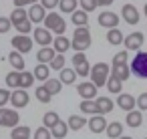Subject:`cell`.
Wrapping results in <instances>:
<instances>
[{"label": "cell", "mask_w": 147, "mask_h": 139, "mask_svg": "<svg viewBox=\"0 0 147 139\" xmlns=\"http://www.w3.org/2000/svg\"><path fill=\"white\" fill-rule=\"evenodd\" d=\"M71 43H73L75 53H85L91 47V32H89V28L87 26H77Z\"/></svg>", "instance_id": "6da1fadb"}, {"label": "cell", "mask_w": 147, "mask_h": 139, "mask_svg": "<svg viewBox=\"0 0 147 139\" xmlns=\"http://www.w3.org/2000/svg\"><path fill=\"white\" fill-rule=\"evenodd\" d=\"M109 77H111V71H109V65H107V63H97V65H93V69H91V81H93L97 87H107Z\"/></svg>", "instance_id": "7a4b0ae2"}, {"label": "cell", "mask_w": 147, "mask_h": 139, "mask_svg": "<svg viewBox=\"0 0 147 139\" xmlns=\"http://www.w3.org/2000/svg\"><path fill=\"white\" fill-rule=\"evenodd\" d=\"M45 26H47L49 30L57 32V34H65V30H67V22H65L63 16L57 14V12H49V14H47V18H45Z\"/></svg>", "instance_id": "3957f363"}, {"label": "cell", "mask_w": 147, "mask_h": 139, "mask_svg": "<svg viewBox=\"0 0 147 139\" xmlns=\"http://www.w3.org/2000/svg\"><path fill=\"white\" fill-rule=\"evenodd\" d=\"M131 73L139 79H147V53H137L131 63Z\"/></svg>", "instance_id": "277c9868"}, {"label": "cell", "mask_w": 147, "mask_h": 139, "mask_svg": "<svg viewBox=\"0 0 147 139\" xmlns=\"http://www.w3.org/2000/svg\"><path fill=\"white\" fill-rule=\"evenodd\" d=\"M18 121H20L18 111L0 107V127H10V129H14V127L18 125Z\"/></svg>", "instance_id": "5b68a950"}, {"label": "cell", "mask_w": 147, "mask_h": 139, "mask_svg": "<svg viewBox=\"0 0 147 139\" xmlns=\"http://www.w3.org/2000/svg\"><path fill=\"white\" fill-rule=\"evenodd\" d=\"M12 49L14 51H18V53H30V49H32V43L34 40H30L28 38V34H16V36H12Z\"/></svg>", "instance_id": "8992f818"}, {"label": "cell", "mask_w": 147, "mask_h": 139, "mask_svg": "<svg viewBox=\"0 0 147 139\" xmlns=\"http://www.w3.org/2000/svg\"><path fill=\"white\" fill-rule=\"evenodd\" d=\"M97 85L93 81H85L81 85H77V93L81 99H97Z\"/></svg>", "instance_id": "52a82bcc"}, {"label": "cell", "mask_w": 147, "mask_h": 139, "mask_svg": "<svg viewBox=\"0 0 147 139\" xmlns=\"http://www.w3.org/2000/svg\"><path fill=\"white\" fill-rule=\"evenodd\" d=\"M10 101H12V107L22 109V107H28L30 97H28L26 89H14V91H12V95H10Z\"/></svg>", "instance_id": "ba28073f"}, {"label": "cell", "mask_w": 147, "mask_h": 139, "mask_svg": "<svg viewBox=\"0 0 147 139\" xmlns=\"http://www.w3.org/2000/svg\"><path fill=\"white\" fill-rule=\"evenodd\" d=\"M145 43V36H143V32H131V34H127L125 36V49L127 51H139L141 49V45Z\"/></svg>", "instance_id": "9c48e42d"}, {"label": "cell", "mask_w": 147, "mask_h": 139, "mask_svg": "<svg viewBox=\"0 0 147 139\" xmlns=\"http://www.w3.org/2000/svg\"><path fill=\"white\" fill-rule=\"evenodd\" d=\"M51 32H53V30H49L47 26H45V28H34V34H32V36H34V43H38L40 47H51L53 40H55Z\"/></svg>", "instance_id": "30bf717a"}, {"label": "cell", "mask_w": 147, "mask_h": 139, "mask_svg": "<svg viewBox=\"0 0 147 139\" xmlns=\"http://www.w3.org/2000/svg\"><path fill=\"white\" fill-rule=\"evenodd\" d=\"M99 24H101L103 28H117L119 16H117L115 12H111V10H105V12L99 14Z\"/></svg>", "instance_id": "8fae6325"}, {"label": "cell", "mask_w": 147, "mask_h": 139, "mask_svg": "<svg viewBox=\"0 0 147 139\" xmlns=\"http://www.w3.org/2000/svg\"><path fill=\"white\" fill-rule=\"evenodd\" d=\"M87 127L91 129V133H105L107 131V121L103 115H91Z\"/></svg>", "instance_id": "7c38bea8"}, {"label": "cell", "mask_w": 147, "mask_h": 139, "mask_svg": "<svg viewBox=\"0 0 147 139\" xmlns=\"http://www.w3.org/2000/svg\"><path fill=\"white\" fill-rule=\"evenodd\" d=\"M47 8L42 6V4H32V6H28V18L34 22V24H38V22H45V18H47Z\"/></svg>", "instance_id": "4fadbf2b"}, {"label": "cell", "mask_w": 147, "mask_h": 139, "mask_svg": "<svg viewBox=\"0 0 147 139\" xmlns=\"http://www.w3.org/2000/svg\"><path fill=\"white\" fill-rule=\"evenodd\" d=\"M121 16L127 24H137L139 22V10L133 6V4H125L121 8Z\"/></svg>", "instance_id": "5bb4252c"}, {"label": "cell", "mask_w": 147, "mask_h": 139, "mask_svg": "<svg viewBox=\"0 0 147 139\" xmlns=\"http://www.w3.org/2000/svg\"><path fill=\"white\" fill-rule=\"evenodd\" d=\"M117 105L123 109V111H133L135 107H137V99L133 97V95H129V93H119V97H117Z\"/></svg>", "instance_id": "9a60e30c"}, {"label": "cell", "mask_w": 147, "mask_h": 139, "mask_svg": "<svg viewBox=\"0 0 147 139\" xmlns=\"http://www.w3.org/2000/svg\"><path fill=\"white\" fill-rule=\"evenodd\" d=\"M95 105H97V115H105V113H111L115 103L109 99V97H97L95 99Z\"/></svg>", "instance_id": "2e32d148"}, {"label": "cell", "mask_w": 147, "mask_h": 139, "mask_svg": "<svg viewBox=\"0 0 147 139\" xmlns=\"http://www.w3.org/2000/svg\"><path fill=\"white\" fill-rule=\"evenodd\" d=\"M111 75H115L117 79H121L123 83L131 77V67L127 65V63H123V65H113V69H111Z\"/></svg>", "instance_id": "e0dca14e"}, {"label": "cell", "mask_w": 147, "mask_h": 139, "mask_svg": "<svg viewBox=\"0 0 147 139\" xmlns=\"http://www.w3.org/2000/svg\"><path fill=\"white\" fill-rule=\"evenodd\" d=\"M53 47H55V51H57V53H61V55H63V53H67L69 49H73V43H71L65 34H59V36L53 40Z\"/></svg>", "instance_id": "ac0fdd59"}, {"label": "cell", "mask_w": 147, "mask_h": 139, "mask_svg": "<svg viewBox=\"0 0 147 139\" xmlns=\"http://www.w3.org/2000/svg\"><path fill=\"white\" fill-rule=\"evenodd\" d=\"M55 57H57L55 47H42V49L36 53V61H38V63H47V65H49Z\"/></svg>", "instance_id": "d6986e66"}, {"label": "cell", "mask_w": 147, "mask_h": 139, "mask_svg": "<svg viewBox=\"0 0 147 139\" xmlns=\"http://www.w3.org/2000/svg\"><path fill=\"white\" fill-rule=\"evenodd\" d=\"M51 71H53V69H51V65H47V63H38V65H36V69H34L32 73H34V77H36L38 81H42V83H45V81H49V79H51Z\"/></svg>", "instance_id": "ffe728a7"}, {"label": "cell", "mask_w": 147, "mask_h": 139, "mask_svg": "<svg viewBox=\"0 0 147 139\" xmlns=\"http://www.w3.org/2000/svg\"><path fill=\"white\" fill-rule=\"evenodd\" d=\"M8 63H10L12 69H16V71H24V57H22V53L12 51V53L8 55Z\"/></svg>", "instance_id": "44dd1931"}, {"label": "cell", "mask_w": 147, "mask_h": 139, "mask_svg": "<svg viewBox=\"0 0 147 139\" xmlns=\"http://www.w3.org/2000/svg\"><path fill=\"white\" fill-rule=\"evenodd\" d=\"M125 121H127L129 127H139V125L143 123V113H141V109H133V111H129Z\"/></svg>", "instance_id": "7402d4cb"}, {"label": "cell", "mask_w": 147, "mask_h": 139, "mask_svg": "<svg viewBox=\"0 0 147 139\" xmlns=\"http://www.w3.org/2000/svg\"><path fill=\"white\" fill-rule=\"evenodd\" d=\"M71 20H73V24L75 26H87L89 24V16H87V10H75L73 14H71Z\"/></svg>", "instance_id": "603a6c76"}, {"label": "cell", "mask_w": 147, "mask_h": 139, "mask_svg": "<svg viewBox=\"0 0 147 139\" xmlns=\"http://www.w3.org/2000/svg\"><path fill=\"white\" fill-rule=\"evenodd\" d=\"M69 123L67 121H59L53 129H51V133H53V137L55 139H63V137H67V133H69Z\"/></svg>", "instance_id": "cb8c5ba5"}, {"label": "cell", "mask_w": 147, "mask_h": 139, "mask_svg": "<svg viewBox=\"0 0 147 139\" xmlns=\"http://www.w3.org/2000/svg\"><path fill=\"white\" fill-rule=\"evenodd\" d=\"M107 137L109 139H119L121 135H123V125L119 123V121H113V123H109L107 125Z\"/></svg>", "instance_id": "d4e9b609"}, {"label": "cell", "mask_w": 147, "mask_h": 139, "mask_svg": "<svg viewBox=\"0 0 147 139\" xmlns=\"http://www.w3.org/2000/svg\"><path fill=\"white\" fill-rule=\"evenodd\" d=\"M30 127H26V125H16L14 129H12V133H10V139H30Z\"/></svg>", "instance_id": "484cf974"}, {"label": "cell", "mask_w": 147, "mask_h": 139, "mask_svg": "<svg viewBox=\"0 0 147 139\" xmlns=\"http://www.w3.org/2000/svg\"><path fill=\"white\" fill-rule=\"evenodd\" d=\"M107 40H109V45H123L125 43V36H123V32L119 30V28H109V32H107Z\"/></svg>", "instance_id": "4316f807"}, {"label": "cell", "mask_w": 147, "mask_h": 139, "mask_svg": "<svg viewBox=\"0 0 147 139\" xmlns=\"http://www.w3.org/2000/svg\"><path fill=\"white\" fill-rule=\"evenodd\" d=\"M59 73H61L59 79L63 81V85H73L75 79H77V71H75V69H67V67H65V69H61Z\"/></svg>", "instance_id": "83f0119b"}, {"label": "cell", "mask_w": 147, "mask_h": 139, "mask_svg": "<svg viewBox=\"0 0 147 139\" xmlns=\"http://www.w3.org/2000/svg\"><path fill=\"white\" fill-rule=\"evenodd\" d=\"M67 123H69V127H71L73 131H81V129L89 123V119H85V117H81V115H71Z\"/></svg>", "instance_id": "f1b7e54d"}, {"label": "cell", "mask_w": 147, "mask_h": 139, "mask_svg": "<svg viewBox=\"0 0 147 139\" xmlns=\"http://www.w3.org/2000/svg\"><path fill=\"white\" fill-rule=\"evenodd\" d=\"M20 73L22 71H12V73H8L6 75V87L8 89H20Z\"/></svg>", "instance_id": "f546056e"}, {"label": "cell", "mask_w": 147, "mask_h": 139, "mask_svg": "<svg viewBox=\"0 0 147 139\" xmlns=\"http://www.w3.org/2000/svg\"><path fill=\"white\" fill-rule=\"evenodd\" d=\"M26 18H28V10H26V8H18V6H16V8L12 10V14H10V20H12L14 26L20 24V22L26 20Z\"/></svg>", "instance_id": "4dcf8cb0"}, {"label": "cell", "mask_w": 147, "mask_h": 139, "mask_svg": "<svg viewBox=\"0 0 147 139\" xmlns=\"http://www.w3.org/2000/svg\"><path fill=\"white\" fill-rule=\"evenodd\" d=\"M107 89H109V93L119 95V93H121V89H123V81H121V79H117L115 75H111V77H109V81H107Z\"/></svg>", "instance_id": "1f68e13d"}, {"label": "cell", "mask_w": 147, "mask_h": 139, "mask_svg": "<svg viewBox=\"0 0 147 139\" xmlns=\"http://www.w3.org/2000/svg\"><path fill=\"white\" fill-rule=\"evenodd\" d=\"M42 85H45L53 95H59V93L63 91V81H61V79H49V81H45Z\"/></svg>", "instance_id": "d6a6232c"}, {"label": "cell", "mask_w": 147, "mask_h": 139, "mask_svg": "<svg viewBox=\"0 0 147 139\" xmlns=\"http://www.w3.org/2000/svg\"><path fill=\"white\" fill-rule=\"evenodd\" d=\"M91 65H89V61L85 59V61H81V63H75V71H77V75L79 77H89L91 75Z\"/></svg>", "instance_id": "836d02e7"}, {"label": "cell", "mask_w": 147, "mask_h": 139, "mask_svg": "<svg viewBox=\"0 0 147 139\" xmlns=\"http://www.w3.org/2000/svg\"><path fill=\"white\" fill-rule=\"evenodd\" d=\"M36 99H38L42 105H49V103H51V99H53V93L42 85V87H38V89H36Z\"/></svg>", "instance_id": "e575fe53"}, {"label": "cell", "mask_w": 147, "mask_h": 139, "mask_svg": "<svg viewBox=\"0 0 147 139\" xmlns=\"http://www.w3.org/2000/svg\"><path fill=\"white\" fill-rule=\"evenodd\" d=\"M59 121H61V117H59L55 111H49V113H45V117H42V125L49 127V129H53Z\"/></svg>", "instance_id": "d590c367"}, {"label": "cell", "mask_w": 147, "mask_h": 139, "mask_svg": "<svg viewBox=\"0 0 147 139\" xmlns=\"http://www.w3.org/2000/svg\"><path fill=\"white\" fill-rule=\"evenodd\" d=\"M61 6V12H67V14H73L77 10V0H61L59 2Z\"/></svg>", "instance_id": "8d00e7d4"}, {"label": "cell", "mask_w": 147, "mask_h": 139, "mask_svg": "<svg viewBox=\"0 0 147 139\" xmlns=\"http://www.w3.org/2000/svg\"><path fill=\"white\" fill-rule=\"evenodd\" d=\"M34 79H36L34 73H24V71H22V73H20V89H28V87L34 83Z\"/></svg>", "instance_id": "74e56055"}, {"label": "cell", "mask_w": 147, "mask_h": 139, "mask_svg": "<svg viewBox=\"0 0 147 139\" xmlns=\"http://www.w3.org/2000/svg\"><path fill=\"white\" fill-rule=\"evenodd\" d=\"M34 139H55V137H53V133H51V129H49V127L40 125V127L34 131Z\"/></svg>", "instance_id": "f35d334b"}, {"label": "cell", "mask_w": 147, "mask_h": 139, "mask_svg": "<svg viewBox=\"0 0 147 139\" xmlns=\"http://www.w3.org/2000/svg\"><path fill=\"white\" fill-rule=\"evenodd\" d=\"M49 65H51L53 71H61V69H65V57H63L61 53H57V57H55Z\"/></svg>", "instance_id": "ab89813d"}, {"label": "cell", "mask_w": 147, "mask_h": 139, "mask_svg": "<svg viewBox=\"0 0 147 139\" xmlns=\"http://www.w3.org/2000/svg\"><path fill=\"white\" fill-rule=\"evenodd\" d=\"M10 26H14V24H12V20H10V16H8V18H6V16H0V34L8 32V30H10Z\"/></svg>", "instance_id": "60d3db41"}, {"label": "cell", "mask_w": 147, "mask_h": 139, "mask_svg": "<svg viewBox=\"0 0 147 139\" xmlns=\"http://www.w3.org/2000/svg\"><path fill=\"white\" fill-rule=\"evenodd\" d=\"M32 20L30 18H26V20H22L20 24H16V30L20 32V34H28L30 32V28H32V24H30Z\"/></svg>", "instance_id": "b9f144b4"}, {"label": "cell", "mask_w": 147, "mask_h": 139, "mask_svg": "<svg viewBox=\"0 0 147 139\" xmlns=\"http://www.w3.org/2000/svg\"><path fill=\"white\" fill-rule=\"evenodd\" d=\"M79 6H81L83 10H87V12H91V10H95V8H99V6H97V2H95V0H79Z\"/></svg>", "instance_id": "7bdbcfd3"}, {"label": "cell", "mask_w": 147, "mask_h": 139, "mask_svg": "<svg viewBox=\"0 0 147 139\" xmlns=\"http://www.w3.org/2000/svg\"><path fill=\"white\" fill-rule=\"evenodd\" d=\"M123 63H127V49L121 51V53H117L113 57V65H123Z\"/></svg>", "instance_id": "ee69618b"}, {"label": "cell", "mask_w": 147, "mask_h": 139, "mask_svg": "<svg viewBox=\"0 0 147 139\" xmlns=\"http://www.w3.org/2000/svg\"><path fill=\"white\" fill-rule=\"evenodd\" d=\"M10 95H12V93H10L8 89H0V107H4V105L10 101Z\"/></svg>", "instance_id": "f6af8a7d"}, {"label": "cell", "mask_w": 147, "mask_h": 139, "mask_svg": "<svg viewBox=\"0 0 147 139\" xmlns=\"http://www.w3.org/2000/svg\"><path fill=\"white\" fill-rule=\"evenodd\" d=\"M137 109L147 111V93H141V95L137 97Z\"/></svg>", "instance_id": "bcb514c9"}, {"label": "cell", "mask_w": 147, "mask_h": 139, "mask_svg": "<svg viewBox=\"0 0 147 139\" xmlns=\"http://www.w3.org/2000/svg\"><path fill=\"white\" fill-rule=\"evenodd\" d=\"M38 0H14V6H18V8H24V6H32V4H36Z\"/></svg>", "instance_id": "7dc6e473"}, {"label": "cell", "mask_w": 147, "mask_h": 139, "mask_svg": "<svg viewBox=\"0 0 147 139\" xmlns=\"http://www.w3.org/2000/svg\"><path fill=\"white\" fill-rule=\"evenodd\" d=\"M59 2H61V0H40V4H42L47 10H49V8H57Z\"/></svg>", "instance_id": "c3c4849f"}, {"label": "cell", "mask_w": 147, "mask_h": 139, "mask_svg": "<svg viewBox=\"0 0 147 139\" xmlns=\"http://www.w3.org/2000/svg\"><path fill=\"white\" fill-rule=\"evenodd\" d=\"M97 6H111L113 4V0H95Z\"/></svg>", "instance_id": "681fc988"}, {"label": "cell", "mask_w": 147, "mask_h": 139, "mask_svg": "<svg viewBox=\"0 0 147 139\" xmlns=\"http://www.w3.org/2000/svg\"><path fill=\"white\" fill-rule=\"evenodd\" d=\"M143 12H145V16H147V4H145V6H143Z\"/></svg>", "instance_id": "f907efd6"}, {"label": "cell", "mask_w": 147, "mask_h": 139, "mask_svg": "<svg viewBox=\"0 0 147 139\" xmlns=\"http://www.w3.org/2000/svg\"><path fill=\"white\" fill-rule=\"evenodd\" d=\"M119 139H133V137H127V135H125V137H123V135H121V137H119Z\"/></svg>", "instance_id": "816d5d0a"}, {"label": "cell", "mask_w": 147, "mask_h": 139, "mask_svg": "<svg viewBox=\"0 0 147 139\" xmlns=\"http://www.w3.org/2000/svg\"><path fill=\"white\" fill-rule=\"evenodd\" d=\"M143 139H147V137H143Z\"/></svg>", "instance_id": "f5cc1de1"}]
</instances>
